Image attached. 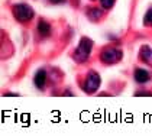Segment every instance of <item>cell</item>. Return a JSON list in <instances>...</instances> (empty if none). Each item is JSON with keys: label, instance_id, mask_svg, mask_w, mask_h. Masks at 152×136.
Instances as JSON below:
<instances>
[{"label": "cell", "instance_id": "6da1fadb", "mask_svg": "<svg viewBox=\"0 0 152 136\" xmlns=\"http://www.w3.org/2000/svg\"><path fill=\"white\" fill-rule=\"evenodd\" d=\"M91 49H93V41L90 38L84 36V38L80 39L78 46L75 48V51L72 54V59L75 62H78V64L86 62L88 59V57H90V54H91Z\"/></svg>", "mask_w": 152, "mask_h": 136}, {"label": "cell", "instance_id": "7a4b0ae2", "mask_svg": "<svg viewBox=\"0 0 152 136\" xmlns=\"http://www.w3.org/2000/svg\"><path fill=\"white\" fill-rule=\"evenodd\" d=\"M13 16L18 22L26 23L29 22L32 18H34V9L29 6V4H25V3H19V4H15L13 6Z\"/></svg>", "mask_w": 152, "mask_h": 136}, {"label": "cell", "instance_id": "3957f363", "mask_svg": "<svg viewBox=\"0 0 152 136\" xmlns=\"http://www.w3.org/2000/svg\"><path fill=\"white\" fill-rule=\"evenodd\" d=\"M123 57L122 51L119 48H115V46H107L104 48L102 52H100V59L103 64H107V65H113L119 62L120 59Z\"/></svg>", "mask_w": 152, "mask_h": 136}, {"label": "cell", "instance_id": "277c9868", "mask_svg": "<svg viewBox=\"0 0 152 136\" xmlns=\"http://www.w3.org/2000/svg\"><path fill=\"white\" fill-rule=\"evenodd\" d=\"M100 83H102V78L100 75L96 72V71H90L87 74V77L84 80V84H83V90L86 91L87 94H93L99 90L100 87Z\"/></svg>", "mask_w": 152, "mask_h": 136}, {"label": "cell", "instance_id": "5b68a950", "mask_svg": "<svg viewBox=\"0 0 152 136\" xmlns=\"http://www.w3.org/2000/svg\"><path fill=\"white\" fill-rule=\"evenodd\" d=\"M133 78H135V81H136L138 84H145V83L149 81L151 75H149V72H148L146 69L138 68V69L135 71V74H133Z\"/></svg>", "mask_w": 152, "mask_h": 136}, {"label": "cell", "instance_id": "8992f818", "mask_svg": "<svg viewBox=\"0 0 152 136\" xmlns=\"http://www.w3.org/2000/svg\"><path fill=\"white\" fill-rule=\"evenodd\" d=\"M34 83H35V87L39 90H44L45 88V83H47V72L44 69H39L34 77Z\"/></svg>", "mask_w": 152, "mask_h": 136}, {"label": "cell", "instance_id": "52a82bcc", "mask_svg": "<svg viewBox=\"0 0 152 136\" xmlns=\"http://www.w3.org/2000/svg\"><path fill=\"white\" fill-rule=\"evenodd\" d=\"M139 58L148 65H152V48L149 46H142L139 51Z\"/></svg>", "mask_w": 152, "mask_h": 136}, {"label": "cell", "instance_id": "ba28073f", "mask_svg": "<svg viewBox=\"0 0 152 136\" xmlns=\"http://www.w3.org/2000/svg\"><path fill=\"white\" fill-rule=\"evenodd\" d=\"M87 18L93 22H99L103 18V12L97 7H90V9H87Z\"/></svg>", "mask_w": 152, "mask_h": 136}, {"label": "cell", "instance_id": "9c48e42d", "mask_svg": "<svg viewBox=\"0 0 152 136\" xmlns=\"http://www.w3.org/2000/svg\"><path fill=\"white\" fill-rule=\"evenodd\" d=\"M38 32L44 38L48 36V35L51 34V25L48 22H45V20H39V23H38Z\"/></svg>", "mask_w": 152, "mask_h": 136}, {"label": "cell", "instance_id": "30bf717a", "mask_svg": "<svg viewBox=\"0 0 152 136\" xmlns=\"http://www.w3.org/2000/svg\"><path fill=\"white\" fill-rule=\"evenodd\" d=\"M143 25L145 26H152V9L145 13V16H143Z\"/></svg>", "mask_w": 152, "mask_h": 136}, {"label": "cell", "instance_id": "8fae6325", "mask_svg": "<svg viewBox=\"0 0 152 136\" xmlns=\"http://www.w3.org/2000/svg\"><path fill=\"white\" fill-rule=\"evenodd\" d=\"M115 1L116 0H100V3H102V6L104 7V9H112L113 6H115Z\"/></svg>", "mask_w": 152, "mask_h": 136}, {"label": "cell", "instance_id": "7c38bea8", "mask_svg": "<svg viewBox=\"0 0 152 136\" xmlns=\"http://www.w3.org/2000/svg\"><path fill=\"white\" fill-rule=\"evenodd\" d=\"M136 96H152V93H148V91H145V93H136Z\"/></svg>", "mask_w": 152, "mask_h": 136}, {"label": "cell", "instance_id": "4fadbf2b", "mask_svg": "<svg viewBox=\"0 0 152 136\" xmlns=\"http://www.w3.org/2000/svg\"><path fill=\"white\" fill-rule=\"evenodd\" d=\"M51 3H54V4H58V3H62L64 0H49Z\"/></svg>", "mask_w": 152, "mask_h": 136}]
</instances>
